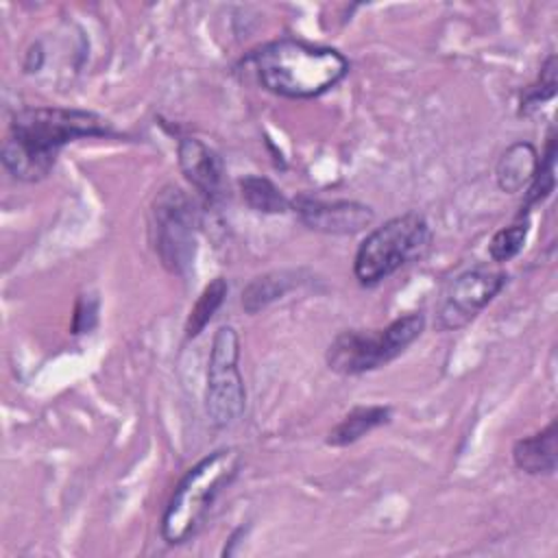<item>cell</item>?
Masks as SVG:
<instances>
[{
    "label": "cell",
    "mask_w": 558,
    "mask_h": 558,
    "mask_svg": "<svg viewBox=\"0 0 558 558\" xmlns=\"http://www.w3.org/2000/svg\"><path fill=\"white\" fill-rule=\"evenodd\" d=\"M111 124L87 109L74 107H22L9 122V133L0 148L4 170L22 181L46 179L70 142L83 137H109Z\"/></svg>",
    "instance_id": "obj_1"
},
{
    "label": "cell",
    "mask_w": 558,
    "mask_h": 558,
    "mask_svg": "<svg viewBox=\"0 0 558 558\" xmlns=\"http://www.w3.org/2000/svg\"><path fill=\"white\" fill-rule=\"evenodd\" d=\"M244 63L253 68L266 92L292 100L323 96L349 74V61L342 52L294 37L272 39L255 48Z\"/></svg>",
    "instance_id": "obj_2"
},
{
    "label": "cell",
    "mask_w": 558,
    "mask_h": 558,
    "mask_svg": "<svg viewBox=\"0 0 558 558\" xmlns=\"http://www.w3.org/2000/svg\"><path fill=\"white\" fill-rule=\"evenodd\" d=\"M242 469V453L235 447H222L201 458L174 486L163 514L161 538L168 545H183L190 541L222 488H227Z\"/></svg>",
    "instance_id": "obj_3"
},
{
    "label": "cell",
    "mask_w": 558,
    "mask_h": 558,
    "mask_svg": "<svg viewBox=\"0 0 558 558\" xmlns=\"http://www.w3.org/2000/svg\"><path fill=\"white\" fill-rule=\"evenodd\" d=\"M434 233L427 218L405 211L371 229L353 257V275L360 286L373 288L403 266L421 259L432 246Z\"/></svg>",
    "instance_id": "obj_4"
},
{
    "label": "cell",
    "mask_w": 558,
    "mask_h": 558,
    "mask_svg": "<svg viewBox=\"0 0 558 558\" xmlns=\"http://www.w3.org/2000/svg\"><path fill=\"white\" fill-rule=\"evenodd\" d=\"M425 329L421 312H408L381 329H344L333 336L325 351L327 368L355 377L397 360Z\"/></svg>",
    "instance_id": "obj_5"
},
{
    "label": "cell",
    "mask_w": 558,
    "mask_h": 558,
    "mask_svg": "<svg viewBox=\"0 0 558 558\" xmlns=\"http://www.w3.org/2000/svg\"><path fill=\"white\" fill-rule=\"evenodd\" d=\"M198 211L179 185H163L150 203V244L161 266L185 277L196 257Z\"/></svg>",
    "instance_id": "obj_6"
},
{
    "label": "cell",
    "mask_w": 558,
    "mask_h": 558,
    "mask_svg": "<svg viewBox=\"0 0 558 558\" xmlns=\"http://www.w3.org/2000/svg\"><path fill=\"white\" fill-rule=\"evenodd\" d=\"M240 338L235 327L220 325L211 338L207 379H205V414L218 429L238 423L246 408V390L240 373Z\"/></svg>",
    "instance_id": "obj_7"
},
{
    "label": "cell",
    "mask_w": 558,
    "mask_h": 558,
    "mask_svg": "<svg viewBox=\"0 0 558 558\" xmlns=\"http://www.w3.org/2000/svg\"><path fill=\"white\" fill-rule=\"evenodd\" d=\"M508 283V272L473 266L456 275L436 303V329L438 331H456L466 327Z\"/></svg>",
    "instance_id": "obj_8"
},
{
    "label": "cell",
    "mask_w": 558,
    "mask_h": 558,
    "mask_svg": "<svg viewBox=\"0 0 558 558\" xmlns=\"http://www.w3.org/2000/svg\"><path fill=\"white\" fill-rule=\"evenodd\" d=\"M290 209L310 229L325 235H353L373 225L375 211L371 205L349 198H320L299 194L290 201Z\"/></svg>",
    "instance_id": "obj_9"
},
{
    "label": "cell",
    "mask_w": 558,
    "mask_h": 558,
    "mask_svg": "<svg viewBox=\"0 0 558 558\" xmlns=\"http://www.w3.org/2000/svg\"><path fill=\"white\" fill-rule=\"evenodd\" d=\"M177 161L185 181L198 192L205 205H216L225 194V163L220 155L198 137H181Z\"/></svg>",
    "instance_id": "obj_10"
},
{
    "label": "cell",
    "mask_w": 558,
    "mask_h": 558,
    "mask_svg": "<svg viewBox=\"0 0 558 558\" xmlns=\"http://www.w3.org/2000/svg\"><path fill=\"white\" fill-rule=\"evenodd\" d=\"M512 462L527 475H554L558 466V423L551 418L547 427L519 438L512 445Z\"/></svg>",
    "instance_id": "obj_11"
},
{
    "label": "cell",
    "mask_w": 558,
    "mask_h": 558,
    "mask_svg": "<svg viewBox=\"0 0 558 558\" xmlns=\"http://www.w3.org/2000/svg\"><path fill=\"white\" fill-rule=\"evenodd\" d=\"M538 150L532 142L519 140L506 146L495 166L497 187L506 194H517L530 185L538 168Z\"/></svg>",
    "instance_id": "obj_12"
},
{
    "label": "cell",
    "mask_w": 558,
    "mask_h": 558,
    "mask_svg": "<svg viewBox=\"0 0 558 558\" xmlns=\"http://www.w3.org/2000/svg\"><path fill=\"white\" fill-rule=\"evenodd\" d=\"M390 418L392 410L388 405H355L327 432L325 442L329 447H349L373 429L388 425Z\"/></svg>",
    "instance_id": "obj_13"
},
{
    "label": "cell",
    "mask_w": 558,
    "mask_h": 558,
    "mask_svg": "<svg viewBox=\"0 0 558 558\" xmlns=\"http://www.w3.org/2000/svg\"><path fill=\"white\" fill-rule=\"evenodd\" d=\"M301 283L296 270H272L259 275L246 283L242 290V307L246 314H257L266 310L270 303L286 296L292 288Z\"/></svg>",
    "instance_id": "obj_14"
},
{
    "label": "cell",
    "mask_w": 558,
    "mask_h": 558,
    "mask_svg": "<svg viewBox=\"0 0 558 558\" xmlns=\"http://www.w3.org/2000/svg\"><path fill=\"white\" fill-rule=\"evenodd\" d=\"M556 187V131L551 129L545 142V150L538 159V168L534 172V179L523 190V201L519 207L517 218H527L532 207L547 201Z\"/></svg>",
    "instance_id": "obj_15"
},
{
    "label": "cell",
    "mask_w": 558,
    "mask_h": 558,
    "mask_svg": "<svg viewBox=\"0 0 558 558\" xmlns=\"http://www.w3.org/2000/svg\"><path fill=\"white\" fill-rule=\"evenodd\" d=\"M242 201L259 214H283L290 209V198L266 177L246 174L238 181Z\"/></svg>",
    "instance_id": "obj_16"
},
{
    "label": "cell",
    "mask_w": 558,
    "mask_h": 558,
    "mask_svg": "<svg viewBox=\"0 0 558 558\" xmlns=\"http://www.w3.org/2000/svg\"><path fill=\"white\" fill-rule=\"evenodd\" d=\"M229 292V283L225 277H216L211 279L198 294L196 303L192 305L187 318H185V340H194L196 336H201V331L209 325V320L214 318V314L220 310V305L225 303Z\"/></svg>",
    "instance_id": "obj_17"
},
{
    "label": "cell",
    "mask_w": 558,
    "mask_h": 558,
    "mask_svg": "<svg viewBox=\"0 0 558 558\" xmlns=\"http://www.w3.org/2000/svg\"><path fill=\"white\" fill-rule=\"evenodd\" d=\"M558 61H556V54L551 52L541 70H538V76L534 83H530L523 92H521V98H519V116H530L536 107H541L543 102L551 100L556 96V87H558Z\"/></svg>",
    "instance_id": "obj_18"
},
{
    "label": "cell",
    "mask_w": 558,
    "mask_h": 558,
    "mask_svg": "<svg viewBox=\"0 0 558 558\" xmlns=\"http://www.w3.org/2000/svg\"><path fill=\"white\" fill-rule=\"evenodd\" d=\"M527 231H530V218H514L512 225L497 229L488 242V257L495 264L510 262L521 253L527 240Z\"/></svg>",
    "instance_id": "obj_19"
},
{
    "label": "cell",
    "mask_w": 558,
    "mask_h": 558,
    "mask_svg": "<svg viewBox=\"0 0 558 558\" xmlns=\"http://www.w3.org/2000/svg\"><path fill=\"white\" fill-rule=\"evenodd\" d=\"M96 323H98V296L96 294H81L76 305H74L70 331L74 336L89 333L96 327Z\"/></svg>",
    "instance_id": "obj_20"
},
{
    "label": "cell",
    "mask_w": 558,
    "mask_h": 558,
    "mask_svg": "<svg viewBox=\"0 0 558 558\" xmlns=\"http://www.w3.org/2000/svg\"><path fill=\"white\" fill-rule=\"evenodd\" d=\"M44 61H46V50L41 46V41H35L28 46V50L24 52V61H22V68L26 74H35L44 68Z\"/></svg>",
    "instance_id": "obj_21"
}]
</instances>
